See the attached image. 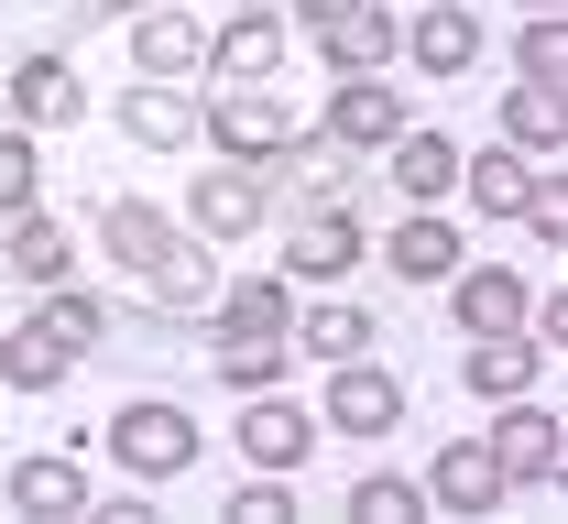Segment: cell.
<instances>
[{"instance_id": "cell-10", "label": "cell", "mask_w": 568, "mask_h": 524, "mask_svg": "<svg viewBox=\"0 0 568 524\" xmlns=\"http://www.w3.org/2000/svg\"><path fill=\"white\" fill-rule=\"evenodd\" d=\"M372 251H383V274H394V285H448L470 240H459V219H448V208H405Z\"/></svg>"}, {"instance_id": "cell-38", "label": "cell", "mask_w": 568, "mask_h": 524, "mask_svg": "<svg viewBox=\"0 0 568 524\" xmlns=\"http://www.w3.org/2000/svg\"><path fill=\"white\" fill-rule=\"evenodd\" d=\"M99 11H153V0H99Z\"/></svg>"}, {"instance_id": "cell-26", "label": "cell", "mask_w": 568, "mask_h": 524, "mask_svg": "<svg viewBox=\"0 0 568 524\" xmlns=\"http://www.w3.org/2000/svg\"><path fill=\"white\" fill-rule=\"evenodd\" d=\"M503 143L536 153V164H558V153H568V99L536 88V76H514V88H503Z\"/></svg>"}, {"instance_id": "cell-35", "label": "cell", "mask_w": 568, "mask_h": 524, "mask_svg": "<svg viewBox=\"0 0 568 524\" xmlns=\"http://www.w3.org/2000/svg\"><path fill=\"white\" fill-rule=\"evenodd\" d=\"M284 514H295V481H284V470H252V481L230 492V524H284Z\"/></svg>"}, {"instance_id": "cell-22", "label": "cell", "mask_w": 568, "mask_h": 524, "mask_svg": "<svg viewBox=\"0 0 568 524\" xmlns=\"http://www.w3.org/2000/svg\"><path fill=\"white\" fill-rule=\"evenodd\" d=\"M405 55L426 76H470L481 66V11H459V0H426L416 22H405Z\"/></svg>"}, {"instance_id": "cell-30", "label": "cell", "mask_w": 568, "mask_h": 524, "mask_svg": "<svg viewBox=\"0 0 568 524\" xmlns=\"http://www.w3.org/2000/svg\"><path fill=\"white\" fill-rule=\"evenodd\" d=\"M274 164L295 175V186H306V197H339L361 153H351V143H328V132H284V153H274Z\"/></svg>"}, {"instance_id": "cell-23", "label": "cell", "mask_w": 568, "mask_h": 524, "mask_svg": "<svg viewBox=\"0 0 568 524\" xmlns=\"http://www.w3.org/2000/svg\"><path fill=\"white\" fill-rule=\"evenodd\" d=\"M132 66L142 76H209V33L153 0V11H132Z\"/></svg>"}, {"instance_id": "cell-36", "label": "cell", "mask_w": 568, "mask_h": 524, "mask_svg": "<svg viewBox=\"0 0 568 524\" xmlns=\"http://www.w3.org/2000/svg\"><path fill=\"white\" fill-rule=\"evenodd\" d=\"M514 219L536 229V251H568V186H558V175H547V186H536V197H525Z\"/></svg>"}, {"instance_id": "cell-29", "label": "cell", "mask_w": 568, "mask_h": 524, "mask_svg": "<svg viewBox=\"0 0 568 524\" xmlns=\"http://www.w3.org/2000/svg\"><path fill=\"white\" fill-rule=\"evenodd\" d=\"M67 372H77V361L44 339V328H33V317L0 339V382H11V393H67Z\"/></svg>"}, {"instance_id": "cell-37", "label": "cell", "mask_w": 568, "mask_h": 524, "mask_svg": "<svg viewBox=\"0 0 568 524\" xmlns=\"http://www.w3.org/2000/svg\"><path fill=\"white\" fill-rule=\"evenodd\" d=\"M328 11H351V0H284V22H306V33H317Z\"/></svg>"}, {"instance_id": "cell-21", "label": "cell", "mask_w": 568, "mask_h": 524, "mask_svg": "<svg viewBox=\"0 0 568 524\" xmlns=\"http://www.w3.org/2000/svg\"><path fill=\"white\" fill-rule=\"evenodd\" d=\"M274 66H284V11L274 0L230 11V22L209 33V76H230V88H241V76H274Z\"/></svg>"}, {"instance_id": "cell-2", "label": "cell", "mask_w": 568, "mask_h": 524, "mask_svg": "<svg viewBox=\"0 0 568 524\" xmlns=\"http://www.w3.org/2000/svg\"><path fill=\"white\" fill-rule=\"evenodd\" d=\"M503 459V492H558V470H568V427H558V404H525V393H503V415L481 427Z\"/></svg>"}, {"instance_id": "cell-33", "label": "cell", "mask_w": 568, "mask_h": 524, "mask_svg": "<svg viewBox=\"0 0 568 524\" xmlns=\"http://www.w3.org/2000/svg\"><path fill=\"white\" fill-rule=\"evenodd\" d=\"M219 382H230V393H274L284 382V339H219Z\"/></svg>"}, {"instance_id": "cell-6", "label": "cell", "mask_w": 568, "mask_h": 524, "mask_svg": "<svg viewBox=\"0 0 568 524\" xmlns=\"http://www.w3.org/2000/svg\"><path fill=\"white\" fill-rule=\"evenodd\" d=\"M361 251H372V229H361V208H339V197H306V219L284 229V274H306V285H339Z\"/></svg>"}, {"instance_id": "cell-17", "label": "cell", "mask_w": 568, "mask_h": 524, "mask_svg": "<svg viewBox=\"0 0 568 524\" xmlns=\"http://www.w3.org/2000/svg\"><path fill=\"white\" fill-rule=\"evenodd\" d=\"M0 263H11V285L44 296V285H67V274H77V229L44 219V208H11V219H0Z\"/></svg>"}, {"instance_id": "cell-12", "label": "cell", "mask_w": 568, "mask_h": 524, "mask_svg": "<svg viewBox=\"0 0 568 524\" xmlns=\"http://www.w3.org/2000/svg\"><path fill=\"white\" fill-rule=\"evenodd\" d=\"M525 306H536V285H525L514 263H459V274H448V317H459V339L525 328Z\"/></svg>"}, {"instance_id": "cell-18", "label": "cell", "mask_w": 568, "mask_h": 524, "mask_svg": "<svg viewBox=\"0 0 568 524\" xmlns=\"http://www.w3.org/2000/svg\"><path fill=\"white\" fill-rule=\"evenodd\" d=\"M536 372H547V339H536V328H493V339H470V350H459V382H470L481 404L536 393Z\"/></svg>"}, {"instance_id": "cell-15", "label": "cell", "mask_w": 568, "mask_h": 524, "mask_svg": "<svg viewBox=\"0 0 568 524\" xmlns=\"http://www.w3.org/2000/svg\"><path fill=\"white\" fill-rule=\"evenodd\" d=\"M197 317H209V339H295V296H284V274H241V285H219Z\"/></svg>"}, {"instance_id": "cell-4", "label": "cell", "mask_w": 568, "mask_h": 524, "mask_svg": "<svg viewBox=\"0 0 568 524\" xmlns=\"http://www.w3.org/2000/svg\"><path fill=\"white\" fill-rule=\"evenodd\" d=\"M317 427H328V438H394V427H405V382L383 372L372 350H361V361H328Z\"/></svg>"}, {"instance_id": "cell-28", "label": "cell", "mask_w": 568, "mask_h": 524, "mask_svg": "<svg viewBox=\"0 0 568 524\" xmlns=\"http://www.w3.org/2000/svg\"><path fill=\"white\" fill-rule=\"evenodd\" d=\"M372 339H383V328H372V306H295V339H284V350H306V361H361V350H372Z\"/></svg>"}, {"instance_id": "cell-8", "label": "cell", "mask_w": 568, "mask_h": 524, "mask_svg": "<svg viewBox=\"0 0 568 524\" xmlns=\"http://www.w3.org/2000/svg\"><path fill=\"white\" fill-rule=\"evenodd\" d=\"M405 121H416V110H405V88H394V76H339V88H328V121H317V132H328V143H351L361 164H372V153L394 143Z\"/></svg>"}, {"instance_id": "cell-9", "label": "cell", "mask_w": 568, "mask_h": 524, "mask_svg": "<svg viewBox=\"0 0 568 524\" xmlns=\"http://www.w3.org/2000/svg\"><path fill=\"white\" fill-rule=\"evenodd\" d=\"M416 492H426V514H503V459H493V438H481V427L448 438Z\"/></svg>"}, {"instance_id": "cell-39", "label": "cell", "mask_w": 568, "mask_h": 524, "mask_svg": "<svg viewBox=\"0 0 568 524\" xmlns=\"http://www.w3.org/2000/svg\"><path fill=\"white\" fill-rule=\"evenodd\" d=\"M525 11H558V0H525Z\"/></svg>"}, {"instance_id": "cell-16", "label": "cell", "mask_w": 568, "mask_h": 524, "mask_svg": "<svg viewBox=\"0 0 568 524\" xmlns=\"http://www.w3.org/2000/svg\"><path fill=\"white\" fill-rule=\"evenodd\" d=\"M558 164H536V153H514V143H481V153H459V197L481 208V219H514L536 186H547Z\"/></svg>"}, {"instance_id": "cell-1", "label": "cell", "mask_w": 568, "mask_h": 524, "mask_svg": "<svg viewBox=\"0 0 568 524\" xmlns=\"http://www.w3.org/2000/svg\"><path fill=\"white\" fill-rule=\"evenodd\" d=\"M197 449H209V438H197V415H186V404H164V393H132V404L110 415V470L142 481V492H153V481H186Z\"/></svg>"}, {"instance_id": "cell-14", "label": "cell", "mask_w": 568, "mask_h": 524, "mask_svg": "<svg viewBox=\"0 0 568 524\" xmlns=\"http://www.w3.org/2000/svg\"><path fill=\"white\" fill-rule=\"evenodd\" d=\"M175 240H186V219H175V208H153V197H99V251H110L121 274H153Z\"/></svg>"}, {"instance_id": "cell-7", "label": "cell", "mask_w": 568, "mask_h": 524, "mask_svg": "<svg viewBox=\"0 0 568 524\" xmlns=\"http://www.w3.org/2000/svg\"><path fill=\"white\" fill-rule=\"evenodd\" d=\"M306 44H317V66H328V76H383L394 55H405V22H394L383 0H351V11H328Z\"/></svg>"}, {"instance_id": "cell-34", "label": "cell", "mask_w": 568, "mask_h": 524, "mask_svg": "<svg viewBox=\"0 0 568 524\" xmlns=\"http://www.w3.org/2000/svg\"><path fill=\"white\" fill-rule=\"evenodd\" d=\"M33 186H44V164H33V132L11 121V132H0V219H11V208H33Z\"/></svg>"}, {"instance_id": "cell-3", "label": "cell", "mask_w": 568, "mask_h": 524, "mask_svg": "<svg viewBox=\"0 0 568 524\" xmlns=\"http://www.w3.org/2000/svg\"><path fill=\"white\" fill-rule=\"evenodd\" d=\"M197 132H209L219 164H263V175H274V153H284L295 121H284V99L263 88V76H241V88H219L209 110H197Z\"/></svg>"}, {"instance_id": "cell-13", "label": "cell", "mask_w": 568, "mask_h": 524, "mask_svg": "<svg viewBox=\"0 0 568 524\" xmlns=\"http://www.w3.org/2000/svg\"><path fill=\"white\" fill-rule=\"evenodd\" d=\"M317 438H328V427H317L295 393H252V415H241V459H252V470H284V481L317 459Z\"/></svg>"}, {"instance_id": "cell-11", "label": "cell", "mask_w": 568, "mask_h": 524, "mask_svg": "<svg viewBox=\"0 0 568 524\" xmlns=\"http://www.w3.org/2000/svg\"><path fill=\"white\" fill-rule=\"evenodd\" d=\"M383 175H394V197H405V208H448V197H459V132L405 121V132L383 143Z\"/></svg>"}, {"instance_id": "cell-32", "label": "cell", "mask_w": 568, "mask_h": 524, "mask_svg": "<svg viewBox=\"0 0 568 524\" xmlns=\"http://www.w3.org/2000/svg\"><path fill=\"white\" fill-rule=\"evenodd\" d=\"M558 66H568V22H558V11H525V33H514V76L558 88Z\"/></svg>"}, {"instance_id": "cell-19", "label": "cell", "mask_w": 568, "mask_h": 524, "mask_svg": "<svg viewBox=\"0 0 568 524\" xmlns=\"http://www.w3.org/2000/svg\"><path fill=\"white\" fill-rule=\"evenodd\" d=\"M121 132H132L142 153H186L197 143V99H186L175 76H132V88H121Z\"/></svg>"}, {"instance_id": "cell-5", "label": "cell", "mask_w": 568, "mask_h": 524, "mask_svg": "<svg viewBox=\"0 0 568 524\" xmlns=\"http://www.w3.org/2000/svg\"><path fill=\"white\" fill-rule=\"evenodd\" d=\"M263 219H274V175L263 164H209L197 197H186V229L197 240H252Z\"/></svg>"}, {"instance_id": "cell-27", "label": "cell", "mask_w": 568, "mask_h": 524, "mask_svg": "<svg viewBox=\"0 0 568 524\" xmlns=\"http://www.w3.org/2000/svg\"><path fill=\"white\" fill-rule=\"evenodd\" d=\"M142 285H153V317H197V306L219 296V251L197 240V229H186V240H175V251H164Z\"/></svg>"}, {"instance_id": "cell-25", "label": "cell", "mask_w": 568, "mask_h": 524, "mask_svg": "<svg viewBox=\"0 0 568 524\" xmlns=\"http://www.w3.org/2000/svg\"><path fill=\"white\" fill-rule=\"evenodd\" d=\"M0 492H11V514H99V492H88L77 459H11Z\"/></svg>"}, {"instance_id": "cell-31", "label": "cell", "mask_w": 568, "mask_h": 524, "mask_svg": "<svg viewBox=\"0 0 568 524\" xmlns=\"http://www.w3.org/2000/svg\"><path fill=\"white\" fill-rule=\"evenodd\" d=\"M351 514L361 524H426V492H416V481H394V470H361V481H351Z\"/></svg>"}, {"instance_id": "cell-24", "label": "cell", "mask_w": 568, "mask_h": 524, "mask_svg": "<svg viewBox=\"0 0 568 524\" xmlns=\"http://www.w3.org/2000/svg\"><path fill=\"white\" fill-rule=\"evenodd\" d=\"M33 328H44V339H55V350H67V361H88V350H110V339H121V328H110V296H88V285H44V306H33Z\"/></svg>"}, {"instance_id": "cell-20", "label": "cell", "mask_w": 568, "mask_h": 524, "mask_svg": "<svg viewBox=\"0 0 568 524\" xmlns=\"http://www.w3.org/2000/svg\"><path fill=\"white\" fill-rule=\"evenodd\" d=\"M11 121H22V132H67V121H88V88H77L67 55H22V66H11Z\"/></svg>"}]
</instances>
